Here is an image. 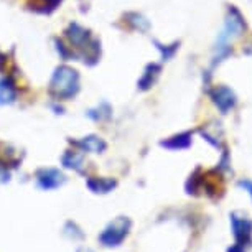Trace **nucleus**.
I'll return each instance as SVG.
<instances>
[{"mask_svg": "<svg viewBox=\"0 0 252 252\" xmlns=\"http://www.w3.org/2000/svg\"><path fill=\"white\" fill-rule=\"evenodd\" d=\"M226 252H247V249H246V247H242V246L236 244V242H234V244H232L231 247H227Z\"/></svg>", "mask_w": 252, "mask_h": 252, "instance_id": "nucleus-14", "label": "nucleus"}, {"mask_svg": "<svg viewBox=\"0 0 252 252\" xmlns=\"http://www.w3.org/2000/svg\"><path fill=\"white\" fill-rule=\"evenodd\" d=\"M158 71H160L158 66H157V64H150L149 68H147V71H145L144 78L140 79V88L142 89H149L152 84H154V81L157 78V74H158Z\"/></svg>", "mask_w": 252, "mask_h": 252, "instance_id": "nucleus-12", "label": "nucleus"}, {"mask_svg": "<svg viewBox=\"0 0 252 252\" xmlns=\"http://www.w3.org/2000/svg\"><path fill=\"white\" fill-rule=\"evenodd\" d=\"M76 145L88 152H101L106 149V144L97 137H88V139H83L81 142H76Z\"/></svg>", "mask_w": 252, "mask_h": 252, "instance_id": "nucleus-9", "label": "nucleus"}, {"mask_svg": "<svg viewBox=\"0 0 252 252\" xmlns=\"http://www.w3.org/2000/svg\"><path fill=\"white\" fill-rule=\"evenodd\" d=\"M38 180H40V185L43 188H56L58 185L63 182V175L56 170H43L40 175H38Z\"/></svg>", "mask_w": 252, "mask_h": 252, "instance_id": "nucleus-7", "label": "nucleus"}, {"mask_svg": "<svg viewBox=\"0 0 252 252\" xmlns=\"http://www.w3.org/2000/svg\"><path fill=\"white\" fill-rule=\"evenodd\" d=\"M130 224H132L130 220H127V218H119V220L114 221L112 224L102 232L101 241L106 246H111V247L119 246L124 239H126V236L129 234Z\"/></svg>", "mask_w": 252, "mask_h": 252, "instance_id": "nucleus-4", "label": "nucleus"}, {"mask_svg": "<svg viewBox=\"0 0 252 252\" xmlns=\"http://www.w3.org/2000/svg\"><path fill=\"white\" fill-rule=\"evenodd\" d=\"M68 36L71 38L74 45H83L88 40V32L83 30L79 25H71L68 30Z\"/></svg>", "mask_w": 252, "mask_h": 252, "instance_id": "nucleus-10", "label": "nucleus"}, {"mask_svg": "<svg viewBox=\"0 0 252 252\" xmlns=\"http://www.w3.org/2000/svg\"><path fill=\"white\" fill-rule=\"evenodd\" d=\"M242 30H244L242 17L239 15V12H237L236 8H231V17L227 18L226 30L221 33L220 41H218V50H220L221 55L227 53V45H229L236 36H239Z\"/></svg>", "mask_w": 252, "mask_h": 252, "instance_id": "nucleus-3", "label": "nucleus"}, {"mask_svg": "<svg viewBox=\"0 0 252 252\" xmlns=\"http://www.w3.org/2000/svg\"><path fill=\"white\" fill-rule=\"evenodd\" d=\"M213 101L218 107H220V111L222 114H226L229 109H232L236 106V96L234 93L231 91V89H227L224 86H220L215 89V93H213Z\"/></svg>", "mask_w": 252, "mask_h": 252, "instance_id": "nucleus-5", "label": "nucleus"}, {"mask_svg": "<svg viewBox=\"0 0 252 252\" xmlns=\"http://www.w3.org/2000/svg\"><path fill=\"white\" fill-rule=\"evenodd\" d=\"M237 187L251 194V199H252V182H251V180H239V182H237Z\"/></svg>", "mask_w": 252, "mask_h": 252, "instance_id": "nucleus-13", "label": "nucleus"}, {"mask_svg": "<svg viewBox=\"0 0 252 252\" xmlns=\"http://www.w3.org/2000/svg\"><path fill=\"white\" fill-rule=\"evenodd\" d=\"M88 185L96 193H107L109 189L116 187V182H112V180H89Z\"/></svg>", "mask_w": 252, "mask_h": 252, "instance_id": "nucleus-11", "label": "nucleus"}, {"mask_svg": "<svg viewBox=\"0 0 252 252\" xmlns=\"http://www.w3.org/2000/svg\"><path fill=\"white\" fill-rule=\"evenodd\" d=\"M189 145H191V132H185V134L175 135L172 139L161 142V147H166V149H172V150L188 149Z\"/></svg>", "mask_w": 252, "mask_h": 252, "instance_id": "nucleus-6", "label": "nucleus"}, {"mask_svg": "<svg viewBox=\"0 0 252 252\" xmlns=\"http://www.w3.org/2000/svg\"><path fill=\"white\" fill-rule=\"evenodd\" d=\"M231 232L234 237V242L242 247L252 246V220L244 211H232L229 215Z\"/></svg>", "mask_w": 252, "mask_h": 252, "instance_id": "nucleus-1", "label": "nucleus"}, {"mask_svg": "<svg viewBox=\"0 0 252 252\" xmlns=\"http://www.w3.org/2000/svg\"><path fill=\"white\" fill-rule=\"evenodd\" d=\"M51 91L60 97H69L78 91V74L74 69L61 66L51 81Z\"/></svg>", "mask_w": 252, "mask_h": 252, "instance_id": "nucleus-2", "label": "nucleus"}, {"mask_svg": "<svg viewBox=\"0 0 252 252\" xmlns=\"http://www.w3.org/2000/svg\"><path fill=\"white\" fill-rule=\"evenodd\" d=\"M15 99V88L10 79L0 81V104H8Z\"/></svg>", "mask_w": 252, "mask_h": 252, "instance_id": "nucleus-8", "label": "nucleus"}]
</instances>
